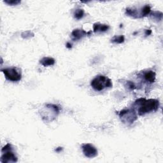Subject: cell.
I'll list each match as a JSON object with an SVG mask.
<instances>
[{"instance_id":"1","label":"cell","mask_w":163,"mask_h":163,"mask_svg":"<svg viewBox=\"0 0 163 163\" xmlns=\"http://www.w3.org/2000/svg\"><path fill=\"white\" fill-rule=\"evenodd\" d=\"M133 105L137 109L138 115L143 116L147 113L157 111L159 109L160 103L159 101L155 99L139 98L135 101Z\"/></svg>"},{"instance_id":"2","label":"cell","mask_w":163,"mask_h":163,"mask_svg":"<svg viewBox=\"0 0 163 163\" xmlns=\"http://www.w3.org/2000/svg\"><path fill=\"white\" fill-rule=\"evenodd\" d=\"M91 86L95 91H101L105 88L112 87L113 84L109 78L104 75H97L91 81Z\"/></svg>"},{"instance_id":"3","label":"cell","mask_w":163,"mask_h":163,"mask_svg":"<svg viewBox=\"0 0 163 163\" xmlns=\"http://www.w3.org/2000/svg\"><path fill=\"white\" fill-rule=\"evenodd\" d=\"M59 107L54 104H47L43 110H41L40 115L45 122H52L59 113Z\"/></svg>"},{"instance_id":"4","label":"cell","mask_w":163,"mask_h":163,"mask_svg":"<svg viewBox=\"0 0 163 163\" xmlns=\"http://www.w3.org/2000/svg\"><path fill=\"white\" fill-rule=\"evenodd\" d=\"M2 155L1 157V162L2 163H10L17 162V157L13 151L12 145L7 144L2 150Z\"/></svg>"},{"instance_id":"5","label":"cell","mask_w":163,"mask_h":163,"mask_svg":"<svg viewBox=\"0 0 163 163\" xmlns=\"http://www.w3.org/2000/svg\"><path fill=\"white\" fill-rule=\"evenodd\" d=\"M118 115L122 122H123L125 124H133L138 118L136 112L134 109L122 110L119 112Z\"/></svg>"},{"instance_id":"6","label":"cell","mask_w":163,"mask_h":163,"mask_svg":"<svg viewBox=\"0 0 163 163\" xmlns=\"http://www.w3.org/2000/svg\"><path fill=\"white\" fill-rule=\"evenodd\" d=\"M5 78L11 82H18L22 78V74L20 71L17 68H8L2 70Z\"/></svg>"},{"instance_id":"7","label":"cell","mask_w":163,"mask_h":163,"mask_svg":"<svg viewBox=\"0 0 163 163\" xmlns=\"http://www.w3.org/2000/svg\"><path fill=\"white\" fill-rule=\"evenodd\" d=\"M82 149L86 157L88 158H94L97 155V149L91 144H84L82 145Z\"/></svg>"},{"instance_id":"8","label":"cell","mask_w":163,"mask_h":163,"mask_svg":"<svg viewBox=\"0 0 163 163\" xmlns=\"http://www.w3.org/2000/svg\"><path fill=\"white\" fill-rule=\"evenodd\" d=\"M88 34L85 30L82 29H75L71 33V36L73 41L80 40Z\"/></svg>"},{"instance_id":"9","label":"cell","mask_w":163,"mask_h":163,"mask_svg":"<svg viewBox=\"0 0 163 163\" xmlns=\"http://www.w3.org/2000/svg\"><path fill=\"white\" fill-rule=\"evenodd\" d=\"M144 78L145 81H147V82L150 84L154 83L156 78V74L154 71H146L144 74Z\"/></svg>"},{"instance_id":"10","label":"cell","mask_w":163,"mask_h":163,"mask_svg":"<svg viewBox=\"0 0 163 163\" xmlns=\"http://www.w3.org/2000/svg\"><path fill=\"white\" fill-rule=\"evenodd\" d=\"M110 29L109 26L107 24H101L100 23H95L93 25V31L94 33L106 32Z\"/></svg>"},{"instance_id":"11","label":"cell","mask_w":163,"mask_h":163,"mask_svg":"<svg viewBox=\"0 0 163 163\" xmlns=\"http://www.w3.org/2000/svg\"><path fill=\"white\" fill-rule=\"evenodd\" d=\"M39 63L42 66H44L45 67H47V66H51L54 65L55 61V59L52 57H45L40 60Z\"/></svg>"},{"instance_id":"12","label":"cell","mask_w":163,"mask_h":163,"mask_svg":"<svg viewBox=\"0 0 163 163\" xmlns=\"http://www.w3.org/2000/svg\"><path fill=\"white\" fill-rule=\"evenodd\" d=\"M125 38L123 35H118V36H115L112 39V42L115 43V44H122L124 42Z\"/></svg>"},{"instance_id":"13","label":"cell","mask_w":163,"mask_h":163,"mask_svg":"<svg viewBox=\"0 0 163 163\" xmlns=\"http://www.w3.org/2000/svg\"><path fill=\"white\" fill-rule=\"evenodd\" d=\"M84 14H85V12H84V10L82 8H78L76 9L75 12H74V17L76 18V19H78V20H80L82 18H83L84 16Z\"/></svg>"},{"instance_id":"14","label":"cell","mask_w":163,"mask_h":163,"mask_svg":"<svg viewBox=\"0 0 163 163\" xmlns=\"http://www.w3.org/2000/svg\"><path fill=\"white\" fill-rule=\"evenodd\" d=\"M151 16L154 19H156L158 20H161L162 17V12H154L151 13Z\"/></svg>"},{"instance_id":"15","label":"cell","mask_w":163,"mask_h":163,"mask_svg":"<svg viewBox=\"0 0 163 163\" xmlns=\"http://www.w3.org/2000/svg\"><path fill=\"white\" fill-rule=\"evenodd\" d=\"M4 2L8 5H11V6H13V5H17L19 3H20V1H18V0H5L4 1Z\"/></svg>"},{"instance_id":"16","label":"cell","mask_w":163,"mask_h":163,"mask_svg":"<svg viewBox=\"0 0 163 163\" xmlns=\"http://www.w3.org/2000/svg\"><path fill=\"white\" fill-rule=\"evenodd\" d=\"M34 36V34L30 31H25L24 33H22V37L23 38H29L31 37H33Z\"/></svg>"},{"instance_id":"17","label":"cell","mask_w":163,"mask_h":163,"mask_svg":"<svg viewBox=\"0 0 163 163\" xmlns=\"http://www.w3.org/2000/svg\"><path fill=\"white\" fill-rule=\"evenodd\" d=\"M127 84H128V87L129 88V89H134L136 87V86H134V84L133 83V82H130V81H128V82H127Z\"/></svg>"},{"instance_id":"18","label":"cell","mask_w":163,"mask_h":163,"mask_svg":"<svg viewBox=\"0 0 163 163\" xmlns=\"http://www.w3.org/2000/svg\"><path fill=\"white\" fill-rule=\"evenodd\" d=\"M151 33H152V31L150 29H147V30L145 31V34L147 36H149V35L151 34Z\"/></svg>"},{"instance_id":"19","label":"cell","mask_w":163,"mask_h":163,"mask_svg":"<svg viewBox=\"0 0 163 163\" xmlns=\"http://www.w3.org/2000/svg\"><path fill=\"white\" fill-rule=\"evenodd\" d=\"M62 150H63L62 147H58V148H57V149L55 150V151L57 152H59L60 151H61Z\"/></svg>"},{"instance_id":"20","label":"cell","mask_w":163,"mask_h":163,"mask_svg":"<svg viewBox=\"0 0 163 163\" xmlns=\"http://www.w3.org/2000/svg\"><path fill=\"white\" fill-rule=\"evenodd\" d=\"M66 47L68 49H71L72 48V45L70 43H67L66 44Z\"/></svg>"}]
</instances>
